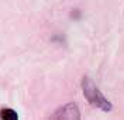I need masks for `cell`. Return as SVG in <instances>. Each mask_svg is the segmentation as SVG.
<instances>
[{
  "mask_svg": "<svg viewBox=\"0 0 124 120\" xmlns=\"http://www.w3.org/2000/svg\"><path fill=\"white\" fill-rule=\"evenodd\" d=\"M82 90H83V95H85L86 100L92 104V106L100 109L103 112H110L111 110V107H113L111 103L108 102L107 99L104 97V95L97 89V86L94 85V82L90 78L85 76L82 79Z\"/></svg>",
  "mask_w": 124,
  "mask_h": 120,
  "instance_id": "6da1fadb",
  "label": "cell"
},
{
  "mask_svg": "<svg viewBox=\"0 0 124 120\" xmlns=\"http://www.w3.org/2000/svg\"><path fill=\"white\" fill-rule=\"evenodd\" d=\"M49 119H65V120H70V119H80V113L79 109L75 103H68L63 104L62 107H59L56 112L49 116Z\"/></svg>",
  "mask_w": 124,
  "mask_h": 120,
  "instance_id": "7a4b0ae2",
  "label": "cell"
},
{
  "mask_svg": "<svg viewBox=\"0 0 124 120\" xmlns=\"http://www.w3.org/2000/svg\"><path fill=\"white\" fill-rule=\"evenodd\" d=\"M0 119L1 120H18V114L11 107H1L0 109Z\"/></svg>",
  "mask_w": 124,
  "mask_h": 120,
  "instance_id": "3957f363",
  "label": "cell"
}]
</instances>
